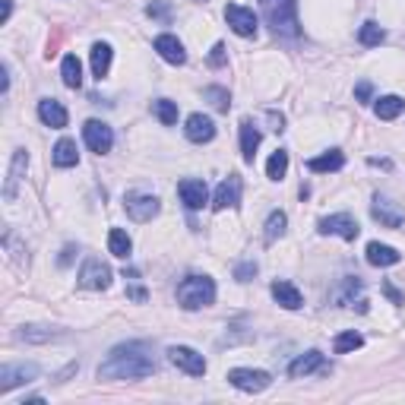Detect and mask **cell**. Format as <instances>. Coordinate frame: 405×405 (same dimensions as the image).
Masks as SVG:
<instances>
[{
	"mask_svg": "<svg viewBox=\"0 0 405 405\" xmlns=\"http://www.w3.org/2000/svg\"><path fill=\"white\" fill-rule=\"evenodd\" d=\"M152 374H156V361L146 342H127L111 348V355L98 364V380H143Z\"/></svg>",
	"mask_w": 405,
	"mask_h": 405,
	"instance_id": "6da1fadb",
	"label": "cell"
},
{
	"mask_svg": "<svg viewBox=\"0 0 405 405\" xmlns=\"http://www.w3.org/2000/svg\"><path fill=\"white\" fill-rule=\"evenodd\" d=\"M263 3V16L272 26L276 35H301V23H298V0H260Z\"/></svg>",
	"mask_w": 405,
	"mask_h": 405,
	"instance_id": "7a4b0ae2",
	"label": "cell"
},
{
	"mask_svg": "<svg viewBox=\"0 0 405 405\" xmlns=\"http://www.w3.org/2000/svg\"><path fill=\"white\" fill-rule=\"evenodd\" d=\"M212 301H216V282L209 276H187L178 285V304L184 310L209 308Z\"/></svg>",
	"mask_w": 405,
	"mask_h": 405,
	"instance_id": "3957f363",
	"label": "cell"
},
{
	"mask_svg": "<svg viewBox=\"0 0 405 405\" xmlns=\"http://www.w3.org/2000/svg\"><path fill=\"white\" fill-rule=\"evenodd\" d=\"M79 285L92 288V292H105V288L111 285V270H108L98 256H89V260L83 263V270H79Z\"/></svg>",
	"mask_w": 405,
	"mask_h": 405,
	"instance_id": "277c9868",
	"label": "cell"
},
{
	"mask_svg": "<svg viewBox=\"0 0 405 405\" xmlns=\"http://www.w3.org/2000/svg\"><path fill=\"white\" fill-rule=\"evenodd\" d=\"M168 361H171L174 368L184 370V374H190V377L206 374V358H202L200 352H194V348H187V346H171L168 348Z\"/></svg>",
	"mask_w": 405,
	"mask_h": 405,
	"instance_id": "5b68a950",
	"label": "cell"
},
{
	"mask_svg": "<svg viewBox=\"0 0 405 405\" xmlns=\"http://www.w3.org/2000/svg\"><path fill=\"white\" fill-rule=\"evenodd\" d=\"M228 383H232V386H238V390H244V393H263L272 383V377L266 374V370L234 368V370H228Z\"/></svg>",
	"mask_w": 405,
	"mask_h": 405,
	"instance_id": "8992f818",
	"label": "cell"
},
{
	"mask_svg": "<svg viewBox=\"0 0 405 405\" xmlns=\"http://www.w3.org/2000/svg\"><path fill=\"white\" fill-rule=\"evenodd\" d=\"M225 19H228V26H232V29L238 32L241 38H254L256 29H260L254 10L241 7V3H228V7H225Z\"/></svg>",
	"mask_w": 405,
	"mask_h": 405,
	"instance_id": "52a82bcc",
	"label": "cell"
},
{
	"mask_svg": "<svg viewBox=\"0 0 405 405\" xmlns=\"http://www.w3.org/2000/svg\"><path fill=\"white\" fill-rule=\"evenodd\" d=\"M83 136H86V143H89V149H92V152H98V156L111 152V146H114V133H111V127H108V124H102V120H86Z\"/></svg>",
	"mask_w": 405,
	"mask_h": 405,
	"instance_id": "ba28073f",
	"label": "cell"
},
{
	"mask_svg": "<svg viewBox=\"0 0 405 405\" xmlns=\"http://www.w3.org/2000/svg\"><path fill=\"white\" fill-rule=\"evenodd\" d=\"M320 234H339V238H346V241H355L361 234V228L348 212H339V216L320 218Z\"/></svg>",
	"mask_w": 405,
	"mask_h": 405,
	"instance_id": "9c48e42d",
	"label": "cell"
},
{
	"mask_svg": "<svg viewBox=\"0 0 405 405\" xmlns=\"http://www.w3.org/2000/svg\"><path fill=\"white\" fill-rule=\"evenodd\" d=\"M124 206H127V216L133 222H149V218L158 216V200L149 194H127Z\"/></svg>",
	"mask_w": 405,
	"mask_h": 405,
	"instance_id": "30bf717a",
	"label": "cell"
},
{
	"mask_svg": "<svg viewBox=\"0 0 405 405\" xmlns=\"http://www.w3.org/2000/svg\"><path fill=\"white\" fill-rule=\"evenodd\" d=\"M38 377V368L35 364H7L0 370V393H10L23 383H32Z\"/></svg>",
	"mask_w": 405,
	"mask_h": 405,
	"instance_id": "8fae6325",
	"label": "cell"
},
{
	"mask_svg": "<svg viewBox=\"0 0 405 405\" xmlns=\"http://www.w3.org/2000/svg\"><path fill=\"white\" fill-rule=\"evenodd\" d=\"M178 194L184 200L187 209H202L206 200H209V190H206V180H196V178H184L178 184Z\"/></svg>",
	"mask_w": 405,
	"mask_h": 405,
	"instance_id": "7c38bea8",
	"label": "cell"
},
{
	"mask_svg": "<svg viewBox=\"0 0 405 405\" xmlns=\"http://www.w3.org/2000/svg\"><path fill=\"white\" fill-rule=\"evenodd\" d=\"M241 202V178L238 174H228L216 190V200H212V209L222 212V209H234Z\"/></svg>",
	"mask_w": 405,
	"mask_h": 405,
	"instance_id": "4fadbf2b",
	"label": "cell"
},
{
	"mask_svg": "<svg viewBox=\"0 0 405 405\" xmlns=\"http://www.w3.org/2000/svg\"><path fill=\"white\" fill-rule=\"evenodd\" d=\"M370 212H374V218L383 228H399L402 225V218H405L402 209H399L393 200H386V196H374V209Z\"/></svg>",
	"mask_w": 405,
	"mask_h": 405,
	"instance_id": "5bb4252c",
	"label": "cell"
},
{
	"mask_svg": "<svg viewBox=\"0 0 405 405\" xmlns=\"http://www.w3.org/2000/svg\"><path fill=\"white\" fill-rule=\"evenodd\" d=\"M184 133H187L190 143H209L212 136H216V124H212V117H206V114H190Z\"/></svg>",
	"mask_w": 405,
	"mask_h": 405,
	"instance_id": "9a60e30c",
	"label": "cell"
},
{
	"mask_svg": "<svg viewBox=\"0 0 405 405\" xmlns=\"http://www.w3.org/2000/svg\"><path fill=\"white\" fill-rule=\"evenodd\" d=\"M38 117L45 120L48 127H54V130H60V127H67V108L60 105V102H54V98H41L38 102Z\"/></svg>",
	"mask_w": 405,
	"mask_h": 405,
	"instance_id": "2e32d148",
	"label": "cell"
},
{
	"mask_svg": "<svg viewBox=\"0 0 405 405\" xmlns=\"http://www.w3.org/2000/svg\"><path fill=\"white\" fill-rule=\"evenodd\" d=\"M156 51L162 54L168 64H174V67L187 64V51H184V45H180L174 35H158V38H156Z\"/></svg>",
	"mask_w": 405,
	"mask_h": 405,
	"instance_id": "e0dca14e",
	"label": "cell"
},
{
	"mask_svg": "<svg viewBox=\"0 0 405 405\" xmlns=\"http://www.w3.org/2000/svg\"><path fill=\"white\" fill-rule=\"evenodd\" d=\"M260 130L254 127V120H241V156H244V162H254L256 158V149H260Z\"/></svg>",
	"mask_w": 405,
	"mask_h": 405,
	"instance_id": "ac0fdd59",
	"label": "cell"
},
{
	"mask_svg": "<svg viewBox=\"0 0 405 405\" xmlns=\"http://www.w3.org/2000/svg\"><path fill=\"white\" fill-rule=\"evenodd\" d=\"M314 370H323V352H308V355H298V358L288 364V374L292 377H308Z\"/></svg>",
	"mask_w": 405,
	"mask_h": 405,
	"instance_id": "d6986e66",
	"label": "cell"
},
{
	"mask_svg": "<svg viewBox=\"0 0 405 405\" xmlns=\"http://www.w3.org/2000/svg\"><path fill=\"white\" fill-rule=\"evenodd\" d=\"M272 298H276L285 310H298L301 304H304V298H301L298 288H294L292 282H282V279H279V282H272Z\"/></svg>",
	"mask_w": 405,
	"mask_h": 405,
	"instance_id": "ffe728a7",
	"label": "cell"
},
{
	"mask_svg": "<svg viewBox=\"0 0 405 405\" xmlns=\"http://www.w3.org/2000/svg\"><path fill=\"white\" fill-rule=\"evenodd\" d=\"M26 165H29V156H26V149H16L13 165H10V171H7V187H3V196H7V200H13V196H16V184L23 180Z\"/></svg>",
	"mask_w": 405,
	"mask_h": 405,
	"instance_id": "44dd1931",
	"label": "cell"
},
{
	"mask_svg": "<svg viewBox=\"0 0 405 405\" xmlns=\"http://www.w3.org/2000/svg\"><path fill=\"white\" fill-rule=\"evenodd\" d=\"M399 260H402V254H399L396 247H386V244H377V241L368 244V263L370 266H396Z\"/></svg>",
	"mask_w": 405,
	"mask_h": 405,
	"instance_id": "7402d4cb",
	"label": "cell"
},
{
	"mask_svg": "<svg viewBox=\"0 0 405 405\" xmlns=\"http://www.w3.org/2000/svg\"><path fill=\"white\" fill-rule=\"evenodd\" d=\"M342 165H346V156H342L339 149H330V152H323V156H317V158H310V162H308V168H310V171H317V174L339 171Z\"/></svg>",
	"mask_w": 405,
	"mask_h": 405,
	"instance_id": "603a6c76",
	"label": "cell"
},
{
	"mask_svg": "<svg viewBox=\"0 0 405 405\" xmlns=\"http://www.w3.org/2000/svg\"><path fill=\"white\" fill-rule=\"evenodd\" d=\"M108 70H111V45L95 41L92 45V76L102 79V76H108Z\"/></svg>",
	"mask_w": 405,
	"mask_h": 405,
	"instance_id": "cb8c5ba5",
	"label": "cell"
},
{
	"mask_svg": "<svg viewBox=\"0 0 405 405\" xmlns=\"http://www.w3.org/2000/svg\"><path fill=\"white\" fill-rule=\"evenodd\" d=\"M60 79H64L67 89H79V86H83V67H79L76 54H67V57H64V64H60Z\"/></svg>",
	"mask_w": 405,
	"mask_h": 405,
	"instance_id": "d4e9b609",
	"label": "cell"
},
{
	"mask_svg": "<svg viewBox=\"0 0 405 405\" xmlns=\"http://www.w3.org/2000/svg\"><path fill=\"white\" fill-rule=\"evenodd\" d=\"M51 162H54L57 168H73L76 162H79V152H76V143H73V140H60V143L54 146Z\"/></svg>",
	"mask_w": 405,
	"mask_h": 405,
	"instance_id": "484cf974",
	"label": "cell"
},
{
	"mask_svg": "<svg viewBox=\"0 0 405 405\" xmlns=\"http://www.w3.org/2000/svg\"><path fill=\"white\" fill-rule=\"evenodd\" d=\"M402 111H405V102L399 95H383L377 102V117L380 120H396Z\"/></svg>",
	"mask_w": 405,
	"mask_h": 405,
	"instance_id": "4316f807",
	"label": "cell"
},
{
	"mask_svg": "<svg viewBox=\"0 0 405 405\" xmlns=\"http://www.w3.org/2000/svg\"><path fill=\"white\" fill-rule=\"evenodd\" d=\"M108 247H111L114 256L127 260V256H130V247H133V241H130V234L124 232V228H111V234H108Z\"/></svg>",
	"mask_w": 405,
	"mask_h": 405,
	"instance_id": "83f0119b",
	"label": "cell"
},
{
	"mask_svg": "<svg viewBox=\"0 0 405 405\" xmlns=\"http://www.w3.org/2000/svg\"><path fill=\"white\" fill-rule=\"evenodd\" d=\"M285 171H288V152L276 149L270 156V162H266V178H270V180H282V178H285Z\"/></svg>",
	"mask_w": 405,
	"mask_h": 405,
	"instance_id": "f1b7e54d",
	"label": "cell"
},
{
	"mask_svg": "<svg viewBox=\"0 0 405 405\" xmlns=\"http://www.w3.org/2000/svg\"><path fill=\"white\" fill-rule=\"evenodd\" d=\"M361 346H364V336H361V332H355V330H348V332H342V336H336L332 352H336V355H348V352H355V348H361Z\"/></svg>",
	"mask_w": 405,
	"mask_h": 405,
	"instance_id": "f546056e",
	"label": "cell"
},
{
	"mask_svg": "<svg viewBox=\"0 0 405 405\" xmlns=\"http://www.w3.org/2000/svg\"><path fill=\"white\" fill-rule=\"evenodd\" d=\"M152 111H156V117L162 120L165 127L178 124V105H174V102H168V98H158V102H152Z\"/></svg>",
	"mask_w": 405,
	"mask_h": 405,
	"instance_id": "4dcf8cb0",
	"label": "cell"
},
{
	"mask_svg": "<svg viewBox=\"0 0 405 405\" xmlns=\"http://www.w3.org/2000/svg\"><path fill=\"white\" fill-rule=\"evenodd\" d=\"M285 225H288V218L282 209H276L270 218H266V244H272L276 238H282L285 234Z\"/></svg>",
	"mask_w": 405,
	"mask_h": 405,
	"instance_id": "1f68e13d",
	"label": "cell"
},
{
	"mask_svg": "<svg viewBox=\"0 0 405 405\" xmlns=\"http://www.w3.org/2000/svg\"><path fill=\"white\" fill-rule=\"evenodd\" d=\"M202 95L209 98V102H212V108H216V111H222V114H225L228 108H232V98H228V89H222V86H209V89L202 92Z\"/></svg>",
	"mask_w": 405,
	"mask_h": 405,
	"instance_id": "d6a6232c",
	"label": "cell"
},
{
	"mask_svg": "<svg viewBox=\"0 0 405 405\" xmlns=\"http://www.w3.org/2000/svg\"><path fill=\"white\" fill-rule=\"evenodd\" d=\"M358 38H361V45L374 48V45H380L383 38H386V32H383L377 23H364V26H361V32H358Z\"/></svg>",
	"mask_w": 405,
	"mask_h": 405,
	"instance_id": "836d02e7",
	"label": "cell"
},
{
	"mask_svg": "<svg viewBox=\"0 0 405 405\" xmlns=\"http://www.w3.org/2000/svg\"><path fill=\"white\" fill-rule=\"evenodd\" d=\"M358 288H361V279H346V285L332 294V301H336L339 308H346V304H352V294L358 292Z\"/></svg>",
	"mask_w": 405,
	"mask_h": 405,
	"instance_id": "e575fe53",
	"label": "cell"
},
{
	"mask_svg": "<svg viewBox=\"0 0 405 405\" xmlns=\"http://www.w3.org/2000/svg\"><path fill=\"white\" fill-rule=\"evenodd\" d=\"M57 332L51 330V326H26L23 330V339L26 342H48V339H54Z\"/></svg>",
	"mask_w": 405,
	"mask_h": 405,
	"instance_id": "d590c367",
	"label": "cell"
},
{
	"mask_svg": "<svg viewBox=\"0 0 405 405\" xmlns=\"http://www.w3.org/2000/svg\"><path fill=\"white\" fill-rule=\"evenodd\" d=\"M60 41H64V26H54V32L48 35V45H45V57L51 60L54 54L60 51Z\"/></svg>",
	"mask_w": 405,
	"mask_h": 405,
	"instance_id": "8d00e7d4",
	"label": "cell"
},
{
	"mask_svg": "<svg viewBox=\"0 0 405 405\" xmlns=\"http://www.w3.org/2000/svg\"><path fill=\"white\" fill-rule=\"evenodd\" d=\"M146 13H149L152 19H162V23H168V19H171V10H168V3H149V7H146Z\"/></svg>",
	"mask_w": 405,
	"mask_h": 405,
	"instance_id": "74e56055",
	"label": "cell"
},
{
	"mask_svg": "<svg viewBox=\"0 0 405 405\" xmlns=\"http://www.w3.org/2000/svg\"><path fill=\"white\" fill-rule=\"evenodd\" d=\"M225 57H228V51H225V45H222V41H218V45H212L209 67H225Z\"/></svg>",
	"mask_w": 405,
	"mask_h": 405,
	"instance_id": "f35d334b",
	"label": "cell"
},
{
	"mask_svg": "<svg viewBox=\"0 0 405 405\" xmlns=\"http://www.w3.org/2000/svg\"><path fill=\"white\" fill-rule=\"evenodd\" d=\"M370 95H374V86H370L368 79H361V83L355 86V98H358L361 105H368V102H370Z\"/></svg>",
	"mask_w": 405,
	"mask_h": 405,
	"instance_id": "ab89813d",
	"label": "cell"
},
{
	"mask_svg": "<svg viewBox=\"0 0 405 405\" xmlns=\"http://www.w3.org/2000/svg\"><path fill=\"white\" fill-rule=\"evenodd\" d=\"M250 276H256V263H241L238 270H234V279H238V282H247Z\"/></svg>",
	"mask_w": 405,
	"mask_h": 405,
	"instance_id": "60d3db41",
	"label": "cell"
},
{
	"mask_svg": "<svg viewBox=\"0 0 405 405\" xmlns=\"http://www.w3.org/2000/svg\"><path fill=\"white\" fill-rule=\"evenodd\" d=\"M127 294H130V298L136 301V304H143V301L149 298V294H146V288H143V285H130V288H127Z\"/></svg>",
	"mask_w": 405,
	"mask_h": 405,
	"instance_id": "b9f144b4",
	"label": "cell"
},
{
	"mask_svg": "<svg viewBox=\"0 0 405 405\" xmlns=\"http://www.w3.org/2000/svg\"><path fill=\"white\" fill-rule=\"evenodd\" d=\"M270 120H272V130H276V133H282V130H285V117H282V114L270 111Z\"/></svg>",
	"mask_w": 405,
	"mask_h": 405,
	"instance_id": "7bdbcfd3",
	"label": "cell"
},
{
	"mask_svg": "<svg viewBox=\"0 0 405 405\" xmlns=\"http://www.w3.org/2000/svg\"><path fill=\"white\" fill-rule=\"evenodd\" d=\"M73 254H76V247H73V244H67V247H64V254H60V266H70V263H73Z\"/></svg>",
	"mask_w": 405,
	"mask_h": 405,
	"instance_id": "ee69618b",
	"label": "cell"
},
{
	"mask_svg": "<svg viewBox=\"0 0 405 405\" xmlns=\"http://www.w3.org/2000/svg\"><path fill=\"white\" fill-rule=\"evenodd\" d=\"M383 288H386V294H390V298H393V301H396V304H402V294H399V292H396V288H393V285H383Z\"/></svg>",
	"mask_w": 405,
	"mask_h": 405,
	"instance_id": "f6af8a7d",
	"label": "cell"
},
{
	"mask_svg": "<svg viewBox=\"0 0 405 405\" xmlns=\"http://www.w3.org/2000/svg\"><path fill=\"white\" fill-rule=\"evenodd\" d=\"M10 13H13V0H3V23L10 19Z\"/></svg>",
	"mask_w": 405,
	"mask_h": 405,
	"instance_id": "bcb514c9",
	"label": "cell"
}]
</instances>
